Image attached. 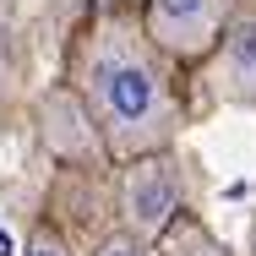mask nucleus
Returning a JSON list of instances; mask_svg holds the SVG:
<instances>
[{
    "instance_id": "obj_1",
    "label": "nucleus",
    "mask_w": 256,
    "mask_h": 256,
    "mask_svg": "<svg viewBox=\"0 0 256 256\" xmlns=\"http://www.w3.org/2000/svg\"><path fill=\"white\" fill-rule=\"evenodd\" d=\"M169 54L153 50V38L136 22L109 16L93 28L76 60V93L88 104L98 142L109 158L131 164L148 153H169L180 131V98L169 82Z\"/></svg>"
},
{
    "instance_id": "obj_2",
    "label": "nucleus",
    "mask_w": 256,
    "mask_h": 256,
    "mask_svg": "<svg viewBox=\"0 0 256 256\" xmlns=\"http://www.w3.org/2000/svg\"><path fill=\"white\" fill-rule=\"evenodd\" d=\"M229 11H234V0H148L142 33L174 66H196V60H212L224 28H229Z\"/></svg>"
},
{
    "instance_id": "obj_3",
    "label": "nucleus",
    "mask_w": 256,
    "mask_h": 256,
    "mask_svg": "<svg viewBox=\"0 0 256 256\" xmlns=\"http://www.w3.org/2000/svg\"><path fill=\"white\" fill-rule=\"evenodd\" d=\"M186 212V191H180V169L169 153H148L120 164V218L136 240L158 246L164 229Z\"/></svg>"
},
{
    "instance_id": "obj_4",
    "label": "nucleus",
    "mask_w": 256,
    "mask_h": 256,
    "mask_svg": "<svg viewBox=\"0 0 256 256\" xmlns=\"http://www.w3.org/2000/svg\"><path fill=\"white\" fill-rule=\"evenodd\" d=\"M212 82L229 104L256 109V0H234L229 28L212 50Z\"/></svg>"
},
{
    "instance_id": "obj_5",
    "label": "nucleus",
    "mask_w": 256,
    "mask_h": 256,
    "mask_svg": "<svg viewBox=\"0 0 256 256\" xmlns=\"http://www.w3.org/2000/svg\"><path fill=\"white\" fill-rule=\"evenodd\" d=\"M158 256H229V251L212 240V229H207L202 218L180 212V218L164 229V240H158Z\"/></svg>"
},
{
    "instance_id": "obj_6",
    "label": "nucleus",
    "mask_w": 256,
    "mask_h": 256,
    "mask_svg": "<svg viewBox=\"0 0 256 256\" xmlns=\"http://www.w3.org/2000/svg\"><path fill=\"white\" fill-rule=\"evenodd\" d=\"M93 256H153L148 251V240H136L131 229H114V234H104L98 240V251Z\"/></svg>"
},
{
    "instance_id": "obj_7",
    "label": "nucleus",
    "mask_w": 256,
    "mask_h": 256,
    "mask_svg": "<svg viewBox=\"0 0 256 256\" xmlns=\"http://www.w3.org/2000/svg\"><path fill=\"white\" fill-rule=\"evenodd\" d=\"M22 256H71V246L54 234L50 224H38V229L28 234V251H22Z\"/></svg>"
},
{
    "instance_id": "obj_8",
    "label": "nucleus",
    "mask_w": 256,
    "mask_h": 256,
    "mask_svg": "<svg viewBox=\"0 0 256 256\" xmlns=\"http://www.w3.org/2000/svg\"><path fill=\"white\" fill-rule=\"evenodd\" d=\"M246 256H256V218H251V246H246Z\"/></svg>"
},
{
    "instance_id": "obj_9",
    "label": "nucleus",
    "mask_w": 256,
    "mask_h": 256,
    "mask_svg": "<svg viewBox=\"0 0 256 256\" xmlns=\"http://www.w3.org/2000/svg\"><path fill=\"white\" fill-rule=\"evenodd\" d=\"M0 256H11V240H6V234H0Z\"/></svg>"
}]
</instances>
